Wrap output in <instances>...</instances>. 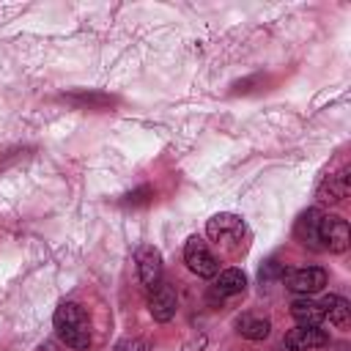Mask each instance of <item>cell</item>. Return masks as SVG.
Listing matches in <instances>:
<instances>
[{
    "instance_id": "6da1fadb",
    "label": "cell",
    "mask_w": 351,
    "mask_h": 351,
    "mask_svg": "<svg viewBox=\"0 0 351 351\" xmlns=\"http://www.w3.org/2000/svg\"><path fill=\"white\" fill-rule=\"evenodd\" d=\"M55 332L58 337L69 346V348H88L90 346V321L82 310V304L77 302H63L55 315H52Z\"/></svg>"
},
{
    "instance_id": "7a4b0ae2",
    "label": "cell",
    "mask_w": 351,
    "mask_h": 351,
    "mask_svg": "<svg viewBox=\"0 0 351 351\" xmlns=\"http://www.w3.org/2000/svg\"><path fill=\"white\" fill-rule=\"evenodd\" d=\"M348 241H351V230H348V222L337 214H321V222H318V244L329 252H346L348 250Z\"/></svg>"
},
{
    "instance_id": "3957f363",
    "label": "cell",
    "mask_w": 351,
    "mask_h": 351,
    "mask_svg": "<svg viewBox=\"0 0 351 351\" xmlns=\"http://www.w3.org/2000/svg\"><path fill=\"white\" fill-rule=\"evenodd\" d=\"M184 263L197 277H217V271H219V261L214 258V252L208 250V244L200 236H192L186 241V247H184Z\"/></svg>"
},
{
    "instance_id": "277c9868",
    "label": "cell",
    "mask_w": 351,
    "mask_h": 351,
    "mask_svg": "<svg viewBox=\"0 0 351 351\" xmlns=\"http://www.w3.org/2000/svg\"><path fill=\"white\" fill-rule=\"evenodd\" d=\"M285 285L293 291V293H302V296H310V293H318L324 285H326V271L321 266H304V269H293V271H285Z\"/></svg>"
},
{
    "instance_id": "5b68a950",
    "label": "cell",
    "mask_w": 351,
    "mask_h": 351,
    "mask_svg": "<svg viewBox=\"0 0 351 351\" xmlns=\"http://www.w3.org/2000/svg\"><path fill=\"white\" fill-rule=\"evenodd\" d=\"M206 233L211 241H222V244H230V241H239L244 236V219L236 217V214H214L206 225Z\"/></svg>"
},
{
    "instance_id": "8992f818",
    "label": "cell",
    "mask_w": 351,
    "mask_h": 351,
    "mask_svg": "<svg viewBox=\"0 0 351 351\" xmlns=\"http://www.w3.org/2000/svg\"><path fill=\"white\" fill-rule=\"evenodd\" d=\"M329 343V335L321 326H293L285 340L282 348L288 351H313V348H324Z\"/></svg>"
},
{
    "instance_id": "52a82bcc",
    "label": "cell",
    "mask_w": 351,
    "mask_h": 351,
    "mask_svg": "<svg viewBox=\"0 0 351 351\" xmlns=\"http://www.w3.org/2000/svg\"><path fill=\"white\" fill-rule=\"evenodd\" d=\"M151 291H154L151 299H148L151 315H154L156 321H162V324L170 321V318L176 315V310H178V293H176V288H173L170 282H156Z\"/></svg>"
},
{
    "instance_id": "ba28073f",
    "label": "cell",
    "mask_w": 351,
    "mask_h": 351,
    "mask_svg": "<svg viewBox=\"0 0 351 351\" xmlns=\"http://www.w3.org/2000/svg\"><path fill=\"white\" fill-rule=\"evenodd\" d=\"M134 261H137V277H140V282L145 288H154L156 282H162V255H159L156 247L143 244L137 250Z\"/></svg>"
},
{
    "instance_id": "9c48e42d",
    "label": "cell",
    "mask_w": 351,
    "mask_h": 351,
    "mask_svg": "<svg viewBox=\"0 0 351 351\" xmlns=\"http://www.w3.org/2000/svg\"><path fill=\"white\" fill-rule=\"evenodd\" d=\"M348 189H351V176H348V167H343V170L326 176V178L318 184L315 197H318L321 203H340V200L348 195Z\"/></svg>"
},
{
    "instance_id": "30bf717a",
    "label": "cell",
    "mask_w": 351,
    "mask_h": 351,
    "mask_svg": "<svg viewBox=\"0 0 351 351\" xmlns=\"http://www.w3.org/2000/svg\"><path fill=\"white\" fill-rule=\"evenodd\" d=\"M247 288V277H244V271L241 269H225V271H219V277L214 280V285H211V296L214 299H225V296H236V293H241Z\"/></svg>"
},
{
    "instance_id": "8fae6325",
    "label": "cell",
    "mask_w": 351,
    "mask_h": 351,
    "mask_svg": "<svg viewBox=\"0 0 351 351\" xmlns=\"http://www.w3.org/2000/svg\"><path fill=\"white\" fill-rule=\"evenodd\" d=\"M318 222H321V211H318V208H307V211L296 219V228H293L296 239H299L304 247H310V250H321V244H318Z\"/></svg>"
},
{
    "instance_id": "7c38bea8",
    "label": "cell",
    "mask_w": 351,
    "mask_h": 351,
    "mask_svg": "<svg viewBox=\"0 0 351 351\" xmlns=\"http://www.w3.org/2000/svg\"><path fill=\"white\" fill-rule=\"evenodd\" d=\"M291 315L296 318L299 326H321V321H324L321 302H313L310 296L293 299V302H291Z\"/></svg>"
},
{
    "instance_id": "4fadbf2b",
    "label": "cell",
    "mask_w": 351,
    "mask_h": 351,
    "mask_svg": "<svg viewBox=\"0 0 351 351\" xmlns=\"http://www.w3.org/2000/svg\"><path fill=\"white\" fill-rule=\"evenodd\" d=\"M321 310H324V318L329 324H335L337 329H346L348 321H351V304L343 296H335V293L324 296L321 299Z\"/></svg>"
},
{
    "instance_id": "5bb4252c",
    "label": "cell",
    "mask_w": 351,
    "mask_h": 351,
    "mask_svg": "<svg viewBox=\"0 0 351 351\" xmlns=\"http://www.w3.org/2000/svg\"><path fill=\"white\" fill-rule=\"evenodd\" d=\"M236 329H239V335H241V337H247V340H266V337H269V332H271V324H269L266 318L244 315V318H239V321H236Z\"/></svg>"
},
{
    "instance_id": "9a60e30c",
    "label": "cell",
    "mask_w": 351,
    "mask_h": 351,
    "mask_svg": "<svg viewBox=\"0 0 351 351\" xmlns=\"http://www.w3.org/2000/svg\"><path fill=\"white\" fill-rule=\"evenodd\" d=\"M69 99L80 101V107H104L112 101L110 96H101V93H82V96H69Z\"/></svg>"
},
{
    "instance_id": "2e32d148",
    "label": "cell",
    "mask_w": 351,
    "mask_h": 351,
    "mask_svg": "<svg viewBox=\"0 0 351 351\" xmlns=\"http://www.w3.org/2000/svg\"><path fill=\"white\" fill-rule=\"evenodd\" d=\"M112 351H148V343L140 337H129V340H121Z\"/></svg>"
},
{
    "instance_id": "e0dca14e",
    "label": "cell",
    "mask_w": 351,
    "mask_h": 351,
    "mask_svg": "<svg viewBox=\"0 0 351 351\" xmlns=\"http://www.w3.org/2000/svg\"><path fill=\"white\" fill-rule=\"evenodd\" d=\"M277 274H282V266H280L277 261H269V263L261 269V280H263V282H269V280L277 277Z\"/></svg>"
},
{
    "instance_id": "ac0fdd59",
    "label": "cell",
    "mask_w": 351,
    "mask_h": 351,
    "mask_svg": "<svg viewBox=\"0 0 351 351\" xmlns=\"http://www.w3.org/2000/svg\"><path fill=\"white\" fill-rule=\"evenodd\" d=\"M206 348V335H197V337H192L181 351H203Z\"/></svg>"
},
{
    "instance_id": "d6986e66",
    "label": "cell",
    "mask_w": 351,
    "mask_h": 351,
    "mask_svg": "<svg viewBox=\"0 0 351 351\" xmlns=\"http://www.w3.org/2000/svg\"><path fill=\"white\" fill-rule=\"evenodd\" d=\"M145 195H151V189H148V186H143L140 192H134V195H129V203H143V200H145Z\"/></svg>"
},
{
    "instance_id": "ffe728a7",
    "label": "cell",
    "mask_w": 351,
    "mask_h": 351,
    "mask_svg": "<svg viewBox=\"0 0 351 351\" xmlns=\"http://www.w3.org/2000/svg\"><path fill=\"white\" fill-rule=\"evenodd\" d=\"M36 351H58V343H55V340H44Z\"/></svg>"
}]
</instances>
